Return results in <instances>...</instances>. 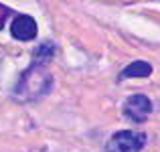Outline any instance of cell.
Segmentation results:
<instances>
[{
  "label": "cell",
  "instance_id": "277c9868",
  "mask_svg": "<svg viewBox=\"0 0 160 152\" xmlns=\"http://www.w3.org/2000/svg\"><path fill=\"white\" fill-rule=\"evenodd\" d=\"M39 33L37 28V20L32 18L31 14H16L12 18V24H10V35L12 39L16 41H22V43H28L32 41Z\"/></svg>",
  "mask_w": 160,
  "mask_h": 152
},
{
  "label": "cell",
  "instance_id": "6da1fadb",
  "mask_svg": "<svg viewBox=\"0 0 160 152\" xmlns=\"http://www.w3.org/2000/svg\"><path fill=\"white\" fill-rule=\"evenodd\" d=\"M53 87V77L47 71V65L32 61L27 69L20 73L18 81L14 85V99L20 104L27 101H37L51 91Z\"/></svg>",
  "mask_w": 160,
  "mask_h": 152
},
{
  "label": "cell",
  "instance_id": "52a82bcc",
  "mask_svg": "<svg viewBox=\"0 0 160 152\" xmlns=\"http://www.w3.org/2000/svg\"><path fill=\"white\" fill-rule=\"evenodd\" d=\"M12 14H14V10H12V8H8L6 4H2V2H0V28H4L6 20L10 18Z\"/></svg>",
  "mask_w": 160,
  "mask_h": 152
},
{
  "label": "cell",
  "instance_id": "5b68a950",
  "mask_svg": "<svg viewBox=\"0 0 160 152\" xmlns=\"http://www.w3.org/2000/svg\"><path fill=\"white\" fill-rule=\"evenodd\" d=\"M150 75H152V65H150L148 61L138 59V61H132L128 67H124V69L120 71L118 83L126 81V79H144V77H150Z\"/></svg>",
  "mask_w": 160,
  "mask_h": 152
},
{
  "label": "cell",
  "instance_id": "8992f818",
  "mask_svg": "<svg viewBox=\"0 0 160 152\" xmlns=\"http://www.w3.org/2000/svg\"><path fill=\"white\" fill-rule=\"evenodd\" d=\"M55 51H57L55 43H41L39 47L32 51V61L43 63V65H49L51 59L55 57Z\"/></svg>",
  "mask_w": 160,
  "mask_h": 152
},
{
  "label": "cell",
  "instance_id": "7a4b0ae2",
  "mask_svg": "<svg viewBox=\"0 0 160 152\" xmlns=\"http://www.w3.org/2000/svg\"><path fill=\"white\" fill-rule=\"evenodd\" d=\"M148 142V136L144 132L134 130H120L116 132L106 144V152H140Z\"/></svg>",
  "mask_w": 160,
  "mask_h": 152
},
{
  "label": "cell",
  "instance_id": "3957f363",
  "mask_svg": "<svg viewBox=\"0 0 160 152\" xmlns=\"http://www.w3.org/2000/svg\"><path fill=\"white\" fill-rule=\"evenodd\" d=\"M150 114H152V101L144 94H134L124 101V116L136 124L146 122Z\"/></svg>",
  "mask_w": 160,
  "mask_h": 152
}]
</instances>
